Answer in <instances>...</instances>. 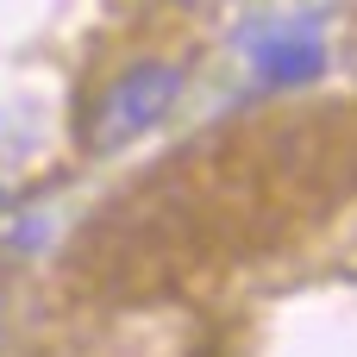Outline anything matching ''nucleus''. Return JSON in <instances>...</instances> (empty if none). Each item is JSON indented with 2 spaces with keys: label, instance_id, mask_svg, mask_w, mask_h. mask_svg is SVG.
Here are the masks:
<instances>
[{
  "label": "nucleus",
  "instance_id": "1",
  "mask_svg": "<svg viewBox=\"0 0 357 357\" xmlns=\"http://www.w3.org/2000/svg\"><path fill=\"white\" fill-rule=\"evenodd\" d=\"M182 94V63H163V56H138L132 69H119L107 82V94L88 107V126H82V144L100 157V151H126L132 138H144Z\"/></svg>",
  "mask_w": 357,
  "mask_h": 357
},
{
  "label": "nucleus",
  "instance_id": "2",
  "mask_svg": "<svg viewBox=\"0 0 357 357\" xmlns=\"http://www.w3.org/2000/svg\"><path fill=\"white\" fill-rule=\"evenodd\" d=\"M257 63H264V75H270V82H307V75L320 69V44H314V38L264 44V50H257Z\"/></svg>",
  "mask_w": 357,
  "mask_h": 357
}]
</instances>
